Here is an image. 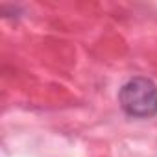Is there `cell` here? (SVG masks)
I'll list each match as a JSON object with an SVG mask.
<instances>
[{
  "instance_id": "1",
  "label": "cell",
  "mask_w": 157,
  "mask_h": 157,
  "mask_svg": "<svg viewBox=\"0 0 157 157\" xmlns=\"http://www.w3.org/2000/svg\"><path fill=\"white\" fill-rule=\"evenodd\" d=\"M118 104L131 118H151L157 115V85L142 76L131 78L118 91Z\"/></svg>"
}]
</instances>
